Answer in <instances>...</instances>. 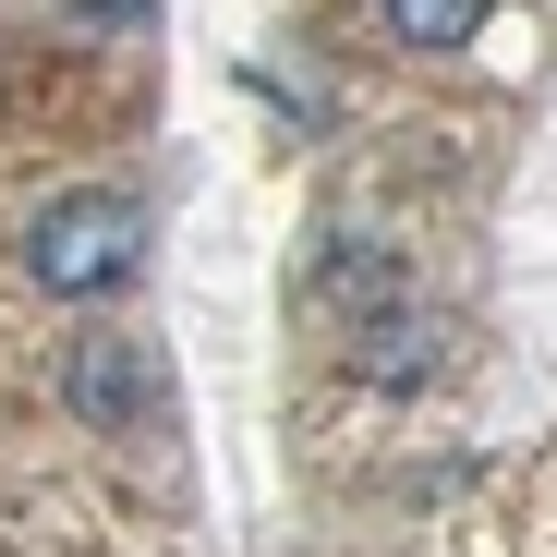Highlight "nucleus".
<instances>
[{
	"label": "nucleus",
	"mask_w": 557,
	"mask_h": 557,
	"mask_svg": "<svg viewBox=\"0 0 557 557\" xmlns=\"http://www.w3.org/2000/svg\"><path fill=\"white\" fill-rule=\"evenodd\" d=\"M134 267H146V207L110 195V182H85V195L37 207V231H25V278H37V292H61V304L122 292Z\"/></svg>",
	"instance_id": "nucleus-1"
},
{
	"label": "nucleus",
	"mask_w": 557,
	"mask_h": 557,
	"mask_svg": "<svg viewBox=\"0 0 557 557\" xmlns=\"http://www.w3.org/2000/svg\"><path fill=\"white\" fill-rule=\"evenodd\" d=\"M61 388H73V412H85V424H110V436H146V424L170 412V363H158L134 327H85Z\"/></svg>",
	"instance_id": "nucleus-2"
},
{
	"label": "nucleus",
	"mask_w": 557,
	"mask_h": 557,
	"mask_svg": "<svg viewBox=\"0 0 557 557\" xmlns=\"http://www.w3.org/2000/svg\"><path fill=\"white\" fill-rule=\"evenodd\" d=\"M376 13H388V37H400V49H473L497 0H376Z\"/></svg>",
	"instance_id": "nucleus-3"
}]
</instances>
